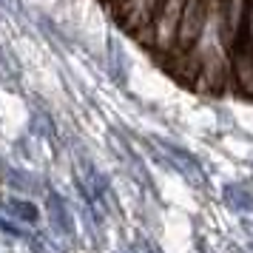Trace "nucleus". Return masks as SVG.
<instances>
[]
</instances>
